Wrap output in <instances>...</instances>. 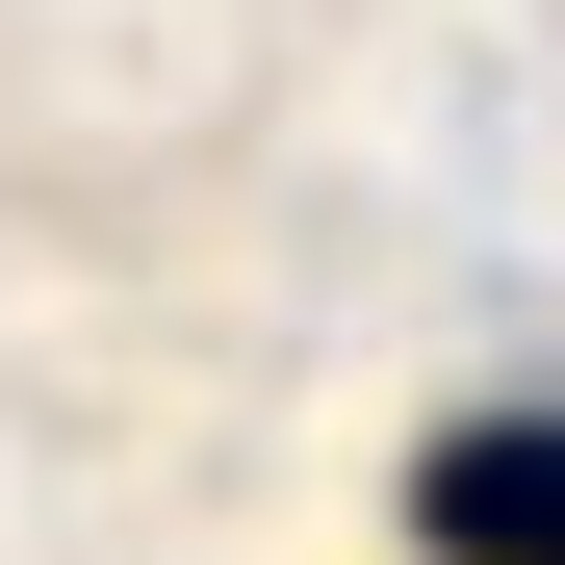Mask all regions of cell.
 Instances as JSON below:
<instances>
[{
    "label": "cell",
    "instance_id": "cell-1",
    "mask_svg": "<svg viewBox=\"0 0 565 565\" xmlns=\"http://www.w3.org/2000/svg\"><path fill=\"white\" fill-rule=\"evenodd\" d=\"M412 565H565V412L412 437Z\"/></svg>",
    "mask_w": 565,
    "mask_h": 565
}]
</instances>
